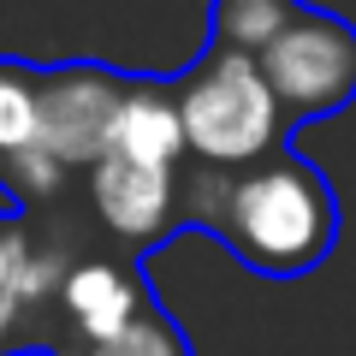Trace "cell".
Listing matches in <instances>:
<instances>
[{"mask_svg": "<svg viewBox=\"0 0 356 356\" xmlns=\"http://www.w3.org/2000/svg\"><path fill=\"white\" fill-rule=\"evenodd\" d=\"M208 226L243 267L267 280H303L339 243V196L303 154H267L226 184Z\"/></svg>", "mask_w": 356, "mask_h": 356, "instance_id": "obj_1", "label": "cell"}, {"mask_svg": "<svg viewBox=\"0 0 356 356\" xmlns=\"http://www.w3.org/2000/svg\"><path fill=\"white\" fill-rule=\"evenodd\" d=\"M42 143V102H36V77L18 60H0V154L36 149Z\"/></svg>", "mask_w": 356, "mask_h": 356, "instance_id": "obj_10", "label": "cell"}, {"mask_svg": "<svg viewBox=\"0 0 356 356\" xmlns=\"http://www.w3.org/2000/svg\"><path fill=\"white\" fill-rule=\"evenodd\" d=\"M48 285H54V261H42V255L30 250L18 214H0V339H6V327L24 315L30 297H42Z\"/></svg>", "mask_w": 356, "mask_h": 356, "instance_id": "obj_8", "label": "cell"}, {"mask_svg": "<svg viewBox=\"0 0 356 356\" xmlns=\"http://www.w3.org/2000/svg\"><path fill=\"white\" fill-rule=\"evenodd\" d=\"M6 166H13L18 191H30V196H48L54 184H60V161H54V154L42 149V143H36V149H24V154H13ZM18 191H13V196H18Z\"/></svg>", "mask_w": 356, "mask_h": 356, "instance_id": "obj_12", "label": "cell"}, {"mask_svg": "<svg viewBox=\"0 0 356 356\" xmlns=\"http://www.w3.org/2000/svg\"><path fill=\"white\" fill-rule=\"evenodd\" d=\"M255 65L285 119H327L356 102V24L297 6V18L255 54Z\"/></svg>", "mask_w": 356, "mask_h": 356, "instance_id": "obj_3", "label": "cell"}, {"mask_svg": "<svg viewBox=\"0 0 356 356\" xmlns=\"http://www.w3.org/2000/svg\"><path fill=\"white\" fill-rule=\"evenodd\" d=\"M60 297H65V315H72L77 332H83V344L113 339L119 327H131V321L149 309L143 280H131L119 261H77L72 273H65Z\"/></svg>", "mask_w": 356, "mask_h": 356, "instance_id": "obj_7", "label": "cell"}, {"mask_svg": "<svg viewBox=\"0 0 356 356\" xmlns=\"http://www.w3.org/2000/svg\"><path fill=\"white\" fill-rule=\"evenodd\" d=\"M172 102H178V125H184V149L208 166H255L280 149L285 113L255 54L208 48L184 72Z\"/></svg>", "mask_w": 356, "mask_h": 356, "instance_id": "obj_2", "label": "cell"}, {"mask_svg": "<svg viewBox=\"0 0 356 356\" xmlns=\"http://www.w3.org/2000/svg\"><path fill=\"white\" fill-rule=\"evenodd\" d=\"M83 356H191V339H184V332L172 327V315L149 297V309H143L131 327H119L113 339H102V344H83Z\"/></svg>", "mask_w": 356, "mask_h": 356, "instance_id": "obj_11", "label": "cell"}, {"mask_svg": "<svg viewBox=\"0 0 356 356\" xmlns=\"http://www.w3.org/2000/svg\"><path fill=\"white\" fill-rule=\"evenodd\" d=\"M36 102H42V149L60 166H95L107 154V131L125 102V83L102 65L72 60L48 83H36Z\"/></svg>", "mask_w": 356, "mask_h": 356, "instance_id": "obj_4", "label": "cell"}, {"mask_svg": "<svg viewBox=\"0 0 356 356\" xmlns=\"http://www.w3.org/2000/svg\"><path fill=\"white\" fill-rule=\"evenodd\" d=\"M107 154L172 172V161L184 154V125H178V102L161 83H125V102H119L113 131H107Z\"/></svg>", "mask_w": 356, "mask_h": 356, "instance_id": "obj_6", "label": "cell"}, {"mask_svg": "<svg viewBox=\"0 0 356 356\" xmlns=\"http://www.w3.org/2000/svg\"><path fill=\"white\" fill-rule=\"evenodd\" d=\"M172 172H154V166H131V161H113V154H102V161L89 166V202H95V214L107 220V232H119V238L131 243H154L172 232Z\"/></svg>", "mask_w": 356, "mask_h": 356, "instance_id": "obj_5", "label": "cell"}, {"mask_svg": "<svg viewBox=\"0 0 356 356\" xmlns=\"http://www.w3.org/2000/svg\"><path fill=\"white\" fill-rule=\"evenodd\" d=\"M0 214H18V196H13V184H0Z\"/></svg>", "mask_w": 356, "mask_h": 356, "instance_id": "obj_13", "label": "cell"}, {"mask_svg": "<svg viewBox=\"0 0 356 356\" xmlns=\"http://www.w3.org/2000/svg\"><path fill=\"white\" fill-rule=\"evenodd\" d=\"M291 18H297V0H214L208 6L214 48H238V54H261Z\"/></svg>", "mask_w": 356, "mask_h": 356, "instance_id": "obj_9", "label": "cell"}]
</instances>
